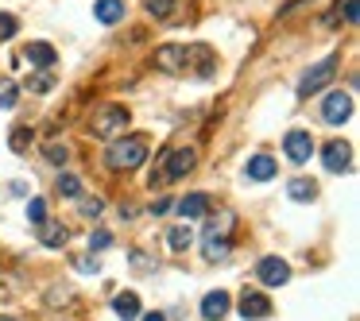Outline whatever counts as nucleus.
Returning a JSON list of instances; mask_svg holds the SVG:
<instances>
[{
  "instance_id": "obj_1",
  "label": "nucleus",
  "mask_w": 360,
  "mask_h": 321,
  "mask_svg": "<svg viewBox=\"0 0 360 321\" xmlns=\"http://www.w3.org/2000/svg\"><path fill=\"white\" fill-rule=\"evenodd\" d=\"M143 159H147V140H140V135L117 140V144L109 147V155H105V163H109L113 170H136Z\"/></svg>"
},
{
  "instance_id": "obj_2",
  "label": "nucleus",
  "mask_w": 360,
  "mask_h": 321,
  "mask_svg": "<svg viewBox=\"0 0 360 321\" xmlns=\"http://www.w3.org/2000/svg\"><path fill=\"white\" fill-rule=\"evenodd\" d=\"M128 109L124 105H105V109L97 112V117H93V135H97V140H113V135H120L124 132V124H128Z\"/></svg>"
},
{
  "instance_id": "obj_3",
  "label": "nucleus",
  "mask_w": 360,
  "mask_h": 321,
  "mask_svg": "<svg viewBox=\"0 0 360 321\" xmlns=\"http://www.w3.org/2000/svg\"><path fill=\"white\" fill-rule=\"evenodd\" d=\"M283 155L294 163V167H302V163H310L314 155V135L306 132V128H291L283 140Z\"/></svg>"
},
{
  "instance_id": "obj_4",
  "label": "nucleus",
  "mask_w": 360,
  "mask_h": 321,
  "mask_svg": "<svg viewBox=\"0 0 360 321\" xmlns=\"http://www.w3.org/2000/svg\"><path fill=\"white\" fill-rule=\"evenodd\" d=\"M333 74H337V59H322L314 70H306V74H302L298 97H310V94H318V89H326V85L333 82Z\"/></svg>"
},
{
  "instance_id": "obj_5",
  "label": "nucleus",
  "mask_w": 360,
  "mask_h": 321,
  "mask_svg": "<svg viewBox=\"0 0 360 321\" xmlns=\"http://www.w3.org/2000/svg\"><path fill=\"white\" fill-rule=\"evenodd\" d=\"M194 163H198V159H194L190 147H175V151H167V155H163V174L151 178V186H155V182H163V178H182V174H190Z\"/></svg>"
},
{
  "instance_id": "obj_6",
  "label": "nucleus",
  "mask_w": 360,
  "mask_h": 321,
  "mask_svg": "<svg viewBox=\"0 0 360 321\" xmlns=\"http://www.w3.org/2000/svg\"><path fill=\"white\" fill-rule=\"evenodd\" d=\"M256 279H260L264 287H283V283L291 279V267H287L279 255H264V260L256 263Z\"/></svg>"
},
{
  "instance_id": "obj_7",
  "label": "nucleus",
  "mask_w": 360,
  "mask_h": 321,
  "mask_svg": "<svg viewBox=\"0 0 360 321\" xmlns=\"http://www.w3.org/2000/svg\"><path fill=\"white\" fill-rule=\"evenodd\" d=\"M322 117H326V124H345V120L352 117V97L341 94V89H333V94L326 97V105H322Z\"/></svg>"
},
{
  "instance_id": "obj_8",
  "label": "nucleus",
  "mask_w": 360,
  "mask_h": 321,
  "mask_svg": "<svg viewBox=\"0 0 360 321\" xmlns=\"http://www.w3.org/2000/svg\"><path fill=\"white\" fill-rule=\"evenodd\" d=\"M322 163H326V170L341 174V170L352 167V147L341 144V140H333V144H326V155H322Z\"/></svg>"
},
{
  "instance_id": "obj_9",
  "label": "nucleus",
  "mask_w": 360,
  "mask_h": 321,
  "mask_svg": "<svg viewBox=\"0 0 360 321\" xmlns=\"http://www.w3.org/2000/svg\"><path fill=\"white\" fill-rule=\"evenodd\" d=\"M155 66L167 70V74H178V70L186 66V47H178V43H163L159 51H155Z\"/></svg>"
},
{
  "instance_id": "obj_10",
  "label": "nucleus",
  "mask_w": 360,
  "mask_h": 321,
  "mask_svg": "<svg viewBox=\"0 0 360 321\" xmlns=\"http://www.w3.org/2000/svg\"><path fill=\"white\" fill-rule=\"evenodd\" d=\"M271 313V302L264 294H256V290H244L240 294V318L244 321H260V318H268Z\"/></svg>"
},
{
  "instance_id": "obj_11",
  "label": "nucleus",
  "mask_w": 360,
  "mask_h": 321,
  "mask_svg": "<svg viewBox=\"0 0 360 321\" xmlns=\"http://www.w3.org/2000/svg\"><path fill=\"white\" fill-rule=\"evenodd\" d=\"M275 159H271V155H252L248 159V167H244V174L252 178V182H271V178H275Z\"/></svg>"
},
{
  "instance_id": "obj_12",
  "label": "nucleus",
  "mask_w": 360,
  "mask_h": 321,
  "mask_svg": "<svg viewBox=\"0 0 360 321\" xmlns=\"http://www.w3.org/2000/svg\"><path fill=\"white\" fill-rule=\"evenodd\" d=\"M229 313V294L225 290H210V294L201 298V318L206 321H221Z\"/></svg>"
},
{
  "instance_id": "obj_13",
  "label": "nucleus",
  "mask_w": 360,
  "mask_h": 321,
  "mask_svg": "<svg viewBox=\"0 0 360 321\" xmlns=\"http://www.w3.org/2000/svg\"><path fill=\"white\" fill-rule=\"evenodd\" d=\"M24 59L31 62V66H39V70H50V66H55V59H59V54H55V47H50V43H27Z\"/></svg>"
},
{
  "instance_id": "obj_14",
  "label": "nucleus",
  "mask_w": 360,
  "mask_h": 321,
  "mask_svg": "<svg viewBox=\"0 0 360 321\" xmlns=\"http://www.w3.org/2000/svg\"><path fill=\"white\" fill-rule=\"evenodd\" d=\"M210 213V197L206 194H186L182 202H178V217L194 221V217H206Z\"/></svg>"
},
{
  "instance_id": "obj_15",
  "label": "nucleus",
  "mask_w": 360,
  "mask_h": 321,
  "mask_svg": "<svg viewBox=\"0 0 360 321\" xmlns=\"http://www.w3.org/2000/svg\"><path fill=\"white\" fill-rule=\"evenodd\" d=\"M39 244L43 248H62L66 244V225H59V221H43L39 225Z\"/></svg>"
},
{
  "instance_id": "obj_16",
  "label": "nucleus",
  "mask_w": 360,
  "mask_h": 321,
  "mask_svg": "<svg viewBox=\"0 0 360 321\" xmlns=\"http://www.w3.org/2000/svg\"><path fill=\"white\" fill-rule=\"evenodd\" d=\"M93 16L101 24H117V20H124V0H93Z\"/></svg>"
},
{
  "instance_id": "obj_17",
  "label": "nucleus",
  "mask_w": 360,
  "mask_h": 321,
  "mask_svg": "<svg viewBox=\"0 0 360 321\" xmlns=\"http://www.w3.org/2000/svg\"><path fill=\"white\" fill-rule=\"evenodd\" d=\"M113 310H117V318L136 321V318H140V298H136L132 290H120V294L113 298Z\"/></svg>"
},
{
  "instance_id": "obj_18",
  "label": "nucleus",
  "mask_w": 360,
  "mask_h": 321,
  "mask_svg": "<svg viewBox=\"0 0 360 321\" xmlns=\"http://www.w3.org/2000/svg\"><path fill=\"white\" fill-rule=\"evenodd\" d=\"M287 194H291L294 202H314V197H318V182H314V178H294L291 186H287Z\"/></svg>"
},
{
  "instance_id": "obj_19",
  "label": "nucleus",
  "mask_w": 360,
  "mask_h": 321,
  "mask_svg": "<svg viewBox=\"0 0 360 321\" xmlns=\"http://www.w3.org/2000/svg\"><path fill=\"white\" fill-rule=\"evenodd\" d=\"M229 252H233V244H229V237H206V260H210V263H221V260H229Z\"/></svg>"
},
{
  "instance_id": "obj_20",
  "label": "nucleus",
  "mask_w": 360,
  "mask_h": 321,
  "mask_svg": "<svg viewBox=\"0 0 360 321\" xmlns=\"http://www.w3.org/2000/svg\"><path fill=\"white\" fill-rule=\"evenodd\" d=\"M167 244H171V252H186V248L194 244V232H190V225H175L167 232Z\"/></svg>"
},
{
  "instance_id": "obj_21",
  "label": "nucleus",
  "mask_w": 360,
  "mask_h": 321,
  "mask_svg": "<svg viewBox=\"0 0 360 321\" xmlns=\"http://www.w3.org/2000/svg\"><path fill=\"white\" fill-rule=\"evenodd\" d=\"M55 190H59L62 197H82V182H78L74 174H59V182H55Z\"/></svg>"
},
{
  "instance_id": "obj_22",
  "label": "nucleus",
  "mask_w": 360,
  "mask_h": 321,
  "mask_svg": "<svg viewBox=\"0 0 360 321\" xmlns=\"http://www.w3.org/2000/svg\"><path fill=\"white\" fill-rule=\"evenodd\" d=\"M16 101H20V85L0 82V109H16Z\"/></svg>"
},
{
  "instance_id": "obj_23",
  "label": "nucleus",
  "mask_w": 360,
  "mask_h": 321,
  "mask_svg": "<svg viewBox=\"0 0 360 321\" xmlns=\"http://www.w3.org/2000/svg\"><path fill=\"white\" fill-rule=\"evenodd\" d=\"M27 221H31V225H43V221H47V202H43V197H31V202H27Z\"/></svg>"
},
{
  "instance_id": "obj_24",
  "label": "nucleus",
  "mask_w": 360,
  "mask_h": 321,
  "mask_svg": "<svg viewBox=\"0 0 360 321\" xmlns=\"http://www.w3.org/2000/svg\"><path fill=\"white\" fill-rule=\"evenodd\" d=\"M233 232V217L229 213H221V221H210V228H206V237H229Z\"/></svg>"
},
{
  "instance_id": "obj_25",
  "label": "nucleus",
  "mask_w": 360,
  "mask_h": 321,
  "mask_svg": "<svg viewBox=\"0 0 360 321\" xmlns=\"http://www.w3.org/2000/svg\"><path fill=\"white\" fill-rule=\"evenodd\" d=\"M50 85H55V77H50V74H31V77H27V94H47Z\"/></svg>"
},
{
  "instance_id": "obj_26",
  "label": "nucleus",
  "mask_w": 360,
  "mask_h": 321,
  "mask_svg": "<svg viewBox=\"0 0 360 321\" xmlns=\"http://www.w3.org/2000/svg\"><path fill=\"white\" fill-rule=\"evenodd\" d=\"M109 244H113V232H109V228H97V232H89V248H93V252H105Z\"/></svg>"
},
{
  "instance_id": "obj_27",
  "label": "nucleus",
  "mask_w": 360,
  "mask_h": 321,
  "mask_svg": "<svg viewBox=\"0 0 360 321\" xmlns=\"http://www.w3.org/2000/svg\"><path fill=\"white\" fill-rule=\"evenodd\" d=\"M147 12L151 16H171V12H175V0H147Z\"/></svg>"
},
{
  "instance_id": "obj_28",
  "label": "nucleus",
  "mask_w": 360,
  "mask_h": 321,
  "mask_svg": "<svg viewBox=\"0 0 360 321\" xmlns=\"http://www.w3.org/2000/svg\"><path fill=\"white\" fill-rule=\"evenodd\" d=\"M8 144H12V151H24V147L31 144V128H16V132H12V140H8Z\"/></svg>"
},
{
  "instance_id": "obj_29",
  "label": "nucleus",
  "mask_w": 360,
  "mask_h": 321,
  "mask_svg": "<svg viewBox=\"0 0 360 321\" xmlns=\"http://www.w3.org/2000/svg\"><path fill=\"white\" fill-rule=\"evenodd\" d=\"M47 159L55 163V167H62V163L70 159V151H66V147H62V144H47Z\"/></svg>"
},
{
  "instance_id": "obj_30",
  "label": "nucleus",
  "mask_w": 360,
  "mask_h": 321,
  "mask_svg": "<svg viewBox=\"0 0 360 321\" xmlns=\"http://www.w3.org/2000/svg\"><path fill=\"white\" fill-rule=\"evenodd\" d=\"M12 35H16V16L0 12V39H12Z\"/></svg>"
},
{
  "instance_id": "obj_31",
  "label": "nucleus",
  "mask_w": 360,
  "mask_h": 321,
  "mask_svg": "<svg viewBox=\"0 0 360 321\" xmlns=\"http://www.w3.org/2000/svg\"><path fill=\"white\" fill-rule=\"evenodd\" d=\"M101 209H105V205H101V197H82V213H85V217H97Z\"/></svg>"
},
{
  "instance_id": "obj_32",
  "label": "nucleus",
  "mask_w": 360,
  "mask_h": 321,
  "mask_svg": "<svg viewBox=\"0 0 360 321\" xmlns=\"http://www.w3.org/2000/svg\"><path fill=\"white\" fill-rule=\"evenodd\" d=\"M74 267H78V271H97V260H89V255H78Z\"/></svg>"
},
{
  "instance_id": "obj_33",
  "label": "nucleus",
  "mask_w": 360,
  "mask_h": 321,
  "mask_svg": "<svg viewBox=\"0 0 360 321\" xmlns=\"http://www.w3.org/2000/svg\"><path fill=\"white\" fill-rule=\"evenodd\" d=\"M357 16H360L357 0H345V20H349V24H357Z\"/></svg>"
},
{
  "instance_id": "obj_34",
  "label": "nucleus",
  "mask_w": 360,
  "mask_h": 321,
  "mask_svg": "<svg viewBox=\"0 0 360 321\" xmlns=\"http://www.w3.org/2000/svg\"><path fill=\"white\" fill-rule=\"evenodd\" d=\"M167 209H171V202H167V197H159V202L151 205V213H167Z\"/></svg>"
},
{
  "instance_id": "obj_35",
  "label": "nucleus",
  "mask_w": 360,
  "mask_h": 321,
  "mask_svg": "<svg viewBox=\"0 0 360 321\" xmlns=\"http://www.w3.org/2000/svg\"><path fill=\"white\" fill-rule=\"evenodd\" d=\"M143 321H167V318H163V313H147Z\"/></svg>"
},
{
  "instance_id": "obj_36",
  "label": "nucleus",
  "mask_w": 360,
  "mask_h": 321,
  "mask_svg": "<svg viewBox=\"0 0 360 321\" xmlns=\"http://www.w3.org/2000/svg\"><path fill=\"white\" fill-rule=\"evenodd\" d=\"M0 321H16V318H0Z\"/></svg>"
}]
</instances>
